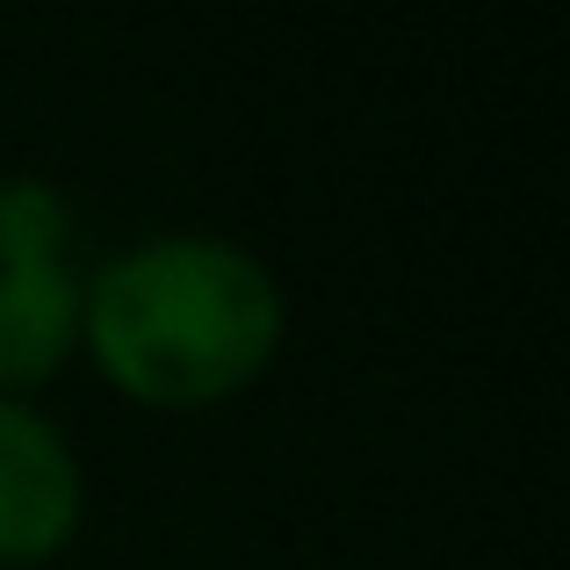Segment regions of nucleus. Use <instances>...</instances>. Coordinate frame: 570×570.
<instances>
[{
  "label": "nucleus",
  "instance_id": "obj_3",
  "mask_svg": "<svg viewBox=\"0 0 570 570\" xmlns=\"http://www.w3.org/2000/svg\"><path fill=\"white\" fill-rule=\"evenodd\" d=\"M80 513V470L37 412L0 397V557H43Z\"/></svg>",
  "mask_w": 570,
  "mask_h": 570
},
{
  "label": "nucleus",
  "instance_id": "obj_2",
  "mask_svg": "<svg viewBox=\"0 0 570 570\" xmlns=\"http://www.w3.org/2000/svg\"><path fill=\"white\" fill-rule=\"evenodd\" d=\"M66 203L37 181L0 188V383H37L80 333V282L66 267Z\"/></svg>",
  "mask_w": 570,
  "mask_h": 570
},
{
  "label": "nucleus",
  "instance_id": "obj_1",
  "mask_svg": "<svg viewBox=\"0 0 570 570\" xmlns=\"http://www.w3.org/2000/svg\"><path fill=\"white\" fill-rule=\"evenodd\" d=\"M101 368L153 404L224 397L275 354L282 289L224 238H159L80 289Z\"/></svg>",
  "mask_w": 570,
  "mask_h": 570
}]
</instances>
